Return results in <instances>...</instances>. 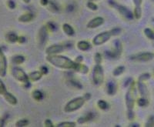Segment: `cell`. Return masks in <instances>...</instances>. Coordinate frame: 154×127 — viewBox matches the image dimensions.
<instances>
[{
  "label": "cell",
  "mask_w": 154,
  "mask_h": 127,
  "mask_svg": "<svg viewBox=\"0 0 154 127\" xmlns=\"http://www.w3.org/2000/svg\"><path fill=\"white\" fill-rule=\"evenodd\" d=\"M46 61L53 65L56 68L62 69V70H74L76 69L78 63L75 61H72V59L64 56L60 55H47L46 56Z\"/></svg>",
  "instance_id": "obj_1"
},
{
  "label": "cell",
  "mask_w": 154,
  "mask_h": 127,
  "mask_svg": "<svg viewBox=\"0 0 154 127\" xmlns=\"http://www.w3.org/2000/svg\"><path fill=\"white\" fill-rule=\"evenodd\" d=\"M136 99H137L136 82L132 81L130 85H129V89L126 94V106L127 107V112H133Z\"/></svg>",
  "instance_id": "obj_2"
},
{
  "label": "cell",
  "mask_w": 154,
  "mask_h": 127,
  "mask_svg": "<svg viewBox=\"0 0 154 127\" xmlns=\"http://www.w3.org/2000/svg\"><path fill=\"white\" fill-rule=\"evenodd\" d=\"M85 102H86V100L83 97H76L75 99H72V100H70L66 104L65 107H64V112L69 113L77 111L83 106V105L85 104Z\"/></svg>",
  "instance_id": "obj_3"
},
{
  "label": "cell",
  "mask_w": 154,
  "mask_h": 127,
  "mask_svg": "<svg viewBox=\"0 0 154 127\" xmlns=\"http://www.w3.org/2000/svg\"><path fill=\"white\" fill-rule=\"evenodd\" d=\"M92 79L95 85H100L104 81V71L100 64H96L93 67Z\"/></svg>",
  "instance_id": "obj_4"
},
{
  "label": "cell",
  "mask_w": 154,
  "mask_h": 127,
  "mask_svg": "<svg viewBox=\"0 0 154 127\" xmlns=\"http://www.w3.org/2000/svg\"><path fill=\"white\" fill-rule=\"evenodd\" d=\"M109 3L110 4L112 7L115 8L119 12V14L122 16H123L125 19H128V20H133V18H134V14L127 7H126L124 5H119V4H117L114 1H112V0H109Z\"/></svg>",
  "instance_id": "obj_5"
},
{
  "label": "cell",
  "mask_w": 154,
  "mask_h": 127,
  "mask_svg": "<svg viewBox=\"0 0 154 127\" xmlns=\"http://www.w3.org/2000/svg\"><path fill=\"white\" fill-rule=\"evenodd\" d=\"M12 75L14 77L15 79L17 80L18 82H22L23 85L30 82L29 79V75H27L21 68L13 67L12 69Z\"/></svg>",
  "instance_id": "obj_6"
},
{
  "label": "cell",
  "mask_w": 154,
  "mask_h": 127,
  "mask_svg": "<svg viewBox=\"0 0 154 127\" xmlns=\"http://www.w3.org/2000/svg\"><path fill=\"white\" fill-rule=\"evenodd\" d=\"M112 36V34H111L110 31L103 32V33H100L98 35H96V36L93 38V44L94 45H96V46L101 45H103V44L106 43V42H108Z\"/></svg>",
  "instance_id": "obj_7"
},
{
  "label": "cell",
  "mask_w": 154,
  "mask_h": 127,
  "mask_svg": "<svg viewBox=\"0 0 154 127\" xmlns=\"http://www.w3.org/2000/svg\"><path fill=\"white\" fill-rule=\"evenodd\" d=\"M48 31L46 26H42L40 28V29L38 30V45H40L41 47H43L44 45H46V42H47L48 40Z\"/></svg>",
  "instance_id": "obj_8"
},
{
  "label": "cell",
  "mask_w": 154,
  "mask_h": 127,
  "mask_svg": "<svg viewBox=\"0 0 154 127\" xmlns=\"http://www.w3.org/2000/svg\"><path fill=\"white\" fill-rule=\"evenodd\" d=\"M7 59L5 57L2 48L0 47V77H5L7 73Z\"/></svg>",
  "instance_id": "obj_9"
},
{
  "label": "cell",
  "mask_w": 154,
  "mask_h": 127,
  "mask_svg": "<svg viewBox=\"0 0 154 127\" xmlns=\"http://www.w3.org/2000/svg\"><path fill=\"white\" fill-rule=\"evenodd\" d=\"M153 57L154 55L151 52H141V53L131 56L130 59L137 62H149L152 60Z\"/></svg>",
  "instance_id": "obj_10"
},
{
  "label": "cell",
  "mask_w": 154,
  "mask_h": 127,
  "mask_svg": "<svg viewBox=\"0 0 154 127\" xmlns=\"http://www.w3.org/2000/svg\"><path fill=\"white\" fill-rule=\"evenodd\" d=\"M65 49V45H60V44H54L46 49V53L47 55H56L61 53Z\"/></svg>",
  "instance_id": "obj_11"
},
{
  "label": "cell",
  "mask_w": 154,
  "mask_h": 127,
  "mask_svg": "<svg viewBox=\"0 0 154 127\" xmlns=\"http://www.w3.org/2000/svg\"><path fill=\"white\" fill-rule=\"evenodd\" d=\"M105 20L103 17H100V16H98V17H96L94 19H91L89 23L86 25V27L88 29H96L98 28L99 26H102Z\"/></svg>",
  "instance_id": "obj_12"
},
{
  "label": "cell",
  "mask_w": 154,
  "mask_h": 127,
  "mask_svg": "<svg viewBox=\"0 0 154 127\" xmlns=\"http://www.w3.org/2000/svg\"><path fill=\"white\" fill-rule=\"evenodd\" d=\"M35 19V15L32 12H26L21 15L18 18V21L22 23H28L32 22Z\"/></svg>",
  "instance_id": "obj_13"
},
{
  "label": "cell",
  "mask_w": 154,
  "mask_h": 127,
  "mask_svg": "<svg viewBox=\"0 0 154 127\" xmlns=\"http://www.w3.org/2000/svg\"><path fill=\"white\" fill-rule=\"evenodd\" d=\"M96 117V114L94 113H87L84 116L79 117L77 119V122L79 124H84L88 122H90Z\"/></svg>",
  "instance_id": "obj_14"
},
{
  "label": "cell",
  "mask_w": 154,
  "mask_h": 127,
  "mask_svg": "<svg viewBox=\"0 0 154 127\" xmlns=\"http://www.w3.org/2000/svg\"><path fill=\"white\" fill-rule=\"evenodd\" d=\"M137 87H138V90L140 92V95L142 97L147 98L148 97V95H149V92H148V89H147L146 85L144 83V82L142 81H139L137 82Z\"/></svg>",
  "instance_id": "obj_15"
},
{
  "label": "cell",
  "mask_w": 154,
  "mask_h": 127,
  "mask_svg": "<svg viewBox=\"0 0 154 127\" xmlns=\"http://www.w3.org/2000/svg\"><path fill=\"white\" fill-rule=\"evenodd\" d=\"M106 92L109 96H114L117 91V86L114 81H109L106 84Z\"/></svg>",
  "instance_id": "obj_16"
},
{
  "label": "cell",
  "mask_w": 154,
  "mask_h": 127,
  "mask_svg": "<svg viewBox=\"0 0 154 127\" xmlns=\"http://www.w3.org/2000/svg\"><path fill=\"white\" fill-rule=\"evenodd\" d=\"M2 96H3L4 99H5V101L7 102L9 104L12 105V106H16V105L17 104L18 100L17 99H16V96H15L14 95H12V93H10V92H8V91L5 92V94Z\"/></svg>",
  "instance_id": "obj_17"
},
{
  "label": "cell",
  "mask_w": 154,
  "mask_h": 127,
  "mask_svg": "<svg viewBox=\"0 0 154 127\" xmlns=\"http://www.w3.org/2000/svg\"><path fill=\"white\" fill-rule=\"evenodd\" d=\"M18 38L19 36H17V34L13 32H9L5 35V41L9 43H16L18 42Z\"/></svg>",
  "instance_id": "obj_18"
},
{
  "label": "cell",
  "mask_w": 154,
  "mask_h": 127,
  "mask_svg": "<svg viewBox=\"0 0 154 127\" xmlns=\"http://www.w3.org/2000/svg\"><path fill=\"white\" fill-rule=\"evenodd\" d=\"M42 76L43 75L40 71H34L29 74V79L30 82H37L42 79Z\"/></svg>",
  "instance_id": "obj_19"
},
{
  "label": "cell",
  "mask_w": 154,
  "mask_h": 127,
  "mask_svg": "<svg viewBox=\"0 0 154 127\" xmlns=\"http://www.w3.org/2000/svg\"><path fill=\"white\" fill-rule=\"evenodd\" d=\"M67 85L69 86V87L72 88V89H82V85L79 82L76 81V80L73 79H68V80L66 81Z\"/></svg>",
  "instance_id": "obj_20"
},
{
  "label": "cell",
  "mask_w": 154,
  "mask_h": 127,
  "mask_svg": "<svg viewBox=\"0 0 154 127\" xmlns=\"http://www.w3.org/2000/svg\"><path fill=\"white\" fill-rule=\"evenodd\" d=\"M63 30L66 35L68 36H73L75 35V30L72 28V26H70L68 23H64L63 25Z\"/></svg>",
  "instance_id": "obj_21"
},
{
  "label": "cell",
  "mask_w": 154,
  "mask_h": 127,
  "mask_svg": "<svg viewBox=\"0 0 154 127\" xmlns=\"http://www.w3.org/2000/svg\"><path fill=\"white\" fill-rule=\"evenodd\" d=\"M77 48L80 51H82V52H86V51H88L89 49H90L91 45H90L89 42H86V41H79L77 43Z\"/></svg>",
  "instance_id": "obj_22"
},
{
  "label": "cell",
  "mask_w": 154,
  "mask_h": 127,
  "mask_svg": "<svg viewBox=\"0 0 154 127\" xmlns=\"http://www.w3.org/2000/svg\"><path fill=\"white\" fill-rule=\"evenodd\" d=\"M75 72L81 73V74H87L88 72H89V67L86 66V65L82 64V63H78Z\"/></svg>",
  "instance_id": "obj_23"
},
{
  "label": "cell",
  "mask_w": 154,
  "mask_h": 127,
  "mask_svg": "<svg viewBox=\"0 0 154 127\" xmlns=\"http://www.w3.org/2000/svg\"><path fill=\"white\" fill-rule=\"evenodd\" d=\"M32 97L35 99V101H41L44 98V95L40 90H34L32 92Z\"/></svg>",
  "instance_id": "obj_24"
},
{
  "label": "cell",
  "mask_w": 154,
  "mask_h": 127,
  "mask_svg": "<svg viewBox=\"0 0 154 127\" xmlns=\"http://www.w3.org/2000/svg\"><path fill=\"white\" fill-rule=\"evenodd\" d=\"M26 59L23 56L21 55H18V56H13L12 58V63L15 65H21L25 62Z\"/></svg>",
  "instance_id": "obj_25"
},
{
  "label": "cell",
  "mask_w": 154,
  "mask_h": 127,
  "mask_svg": "<svg viewBox=\"0 0 154 127\" xmlns=\"http://www.w3.org/2000/svg\"><path fill=\"white\" fill-rule=\"evenodd\" d=\"M47 8H48V10L53 12V13H56V12H60L59 6H58L54 2H52V1H49V4L47 5Z\"/></svg>",
  "instance_id": "obj_26"
},
{
  "label": "cell",
  "mask_w": 154,
  "mask_h": 127,
  "mask_svg": "<svg viewBox=\"0 0 154 127\" xmlns=\"http://www.w3.org/2000/svg\"><path fill=\"white\" fill-rule=\"evenodd\" d=\"M97 106L99 107V109H100L101 110H103V111H106L109 109V106L108 103L106 102L103 99H100L97 102Z\"/></svg>",
  "instance_id": "obj_27"
},
{
  "label": "cell",
  "mask_w": 154,
  "mask_h": 127,
  "mask_svg": "<svg viewBox=\"0 0 154 127\" xmlns=\"http://www.w3.org/2000/svg\"><path fill=\"white\" fill-rule=\"evenodd\" d=\"M137 105L140 107H146L148 105H149V101H148V99L147 98L145 97H141L140 99H138L137 100Z\"/></svg>",
  "instance_id": "obj_28"
},
{
  "label": "cell",
  "mask_w": 154,
  "mask_h": 127,
  "mask_svg": "<svg viewBox=\"0 0 154 127\" xmlns=\"http://www.w3.org/2000/svg\"><path fill=\"white\" fill-rule=\"evenodd\" d=\"M29 124V121L27 119H21L18 120L15 125L16 127H25L27 126Z\"/></svg>",
  "instance_id": "obj_29"
},
{
  "label": "cell",
  "mask_w": 154,
  "mask_h": 127,
  "mask_svg": "<svg viewBox=\"0 0 154 127\" xmlns=\"http://www.w3.org/2000/svg\"><path fill=\"white\" fill-rule=\"evenodd\" d=\"M125 70H126V68H125L124 66H118V67H116L113 70L112 74H113L114 76H119L122 75L124 73Z\"/></svg>",
  "instance_id": "obj_30"
},
{
  "label": "cell",
  "mask_w": 154,
  "mask_h": 127,
  "mask_svg": "<svg viewBox=\"0 0 154 127\" xmlns=\"http://www.w3.org/2000/svg\"><path fill=\"white\" fill-rule=\"evenodd\" d=\"M86 7L91 11L98 10V5H96L94 2H93V1H89V0H88V2H86Z\"/></svg>",
  "instance_id": "obj_31"
},
{
  "label": "cell",
  "mask_w": 154,
  "mask_h": 127,
  "mask_svg": "<svg viewBox=\"0 0 154 127\" xmlns=\"http://www.w3.org/2000/svg\"><path fill=\"white\" fill-rule=\"evenodd\" d=\"M144 34L148 39L151 40H154V32L151 29L146 28L144 29Z\"/></svg>",
  "instance_id": "obj_32"
},
{
  "label": "cell",
  "mask_w": 154,
  "mask_h": 127,
  "mask_svg": "<svg viewBox=\"0 0 154 127\" xmlns=\"http://www.w3.org/2000/svg\"><path fill=\"white\" fill-rule=\"evenodd\" d=\"M58 127H75L76 123L75 122H62L57 125Z\"/></svg>",
  "instance_id": "obj_33"
},
{
  "label": "cell",
  "mask_w": 154,
  "mask_h": 127,
  "mask_svg": "<svg viewBox=\"0 0 154 127\" xmlns=\"http://www.w3.org/2000/svg\"><path fill=\"white\" fill-rule=\"evenodd\" d=\"M46 26L49 31L53 32V33L56 31V29H57V26H56L53 22H48V23H46Z\"/></svg>",
  "instance_id": "obj_34"
},
{
  "label": "cell",
  "mask_w": 154,
  "mask_h": 127,
  "mask_svg": "<svg viewBox=\"0 0 154 127\" xmlns=\"http://www.w3.org/2000/svg\"><path fill=\"white\" fill-rule=\"evenodd\" d=\"M133 14H134V17L137 19H140V18L142 17L143 11H142V7L141 8H135L134 12H133Z\"/></svg>",
  "instance_id": "obj_35"
},
{
  "label": "cell",
  "mask_w": 154,
  "mask_h": 127,
  "mask_svg": "<svg viewBox=\"0 0 154 127\" xmlns=\"http://www.w3.org/2000/svg\"><path fill=\"white\" fill-rule=\"evenodd\" d=\"M6 92H7L6 86H5L4 82L2 81V79H0V95H1V96H3Z\"/></svg>",
  "instance_id": "obj_36"
},
{
  "label": "cell",
  "mask_w": 154,
  "mask_h": 127,
  "mask_svg": "<svg viewBox=\"0 0 154 127\" xmlns=\"http://www.w3.org/2000/svg\"><path fill=\"white\" fill-rule=\"evenodd\" d=\"M149 79H150V74H149V73H143V74L140 76L138 80L139 81H142V82H145V81Z\"/></svg>",
  "instance_id": "obj_37"
},
{
  "label": "cell",
  "mask_w": 154,
  "mask_h": 127,
  "mask_svg": "<svg viewBox=\"0 0 154 127\" xmlns=\"http://www.w3.org/2000/svg\"><path fill=\"white\" fill-rule=\"evenodd\" d=\"M146 127H153L154 126V116H151L148 120H147V122H146L145 124Z\"/></svg>",
  "instance_id": "obj_38"
},
{
  "label": "cell",
  "mask_w": 154,
  "mask_h": 127,
  "mask_svg": "<svg viewBox=\"0 0 154 127\" xmlns=\"http://www.w3.org/2000/svg\"><path fill=\"white\" fill-rule=\"evenodd\" d=\"M102 60H103V59H102L101 54L99 52H96L94 56V61L96 64H101Z\"/></svg>",
  "instance_id": "obj_39"
},
{
  "label": "cell",
  "mask_w": 154,
  "mask_h": 127,
  "mask_svg": "<svg viewBox=\"0 0 154 127\" xmlns=\"http://www.w3.org/2000/svg\"><path fill=\"white\" fill-rule=\"evenodd\" d=\"M121 32H122V30H121V29L119 28V27H115V28H113L112 29L110 30V33L111 34H112V36H116L119 35L121 33Z\"/></svg>",
  "instance_id": "obj_40"
},
{
  "label": "cell",
  "mask_w": 154,
  "mask_h": 127,
  "mask_svg": "<svg viewBox=\"0 0 154 127\" xmlns=\"http://www.w3.org/2000/svg\"><path fill=\"white\" fill-rule=\"evenodd\" d=\"M39 71L42 73V75H46V74H48V73H49V69L47 68V66H42L40 68H39Z\"/></svg>",
  "instance_id": "obj_41"
},
{
  "label": "cell",
  "mask_w": 154,
  "mask_h": 127,
  "mask_svg": "<svg viewBox=\"0 0 154 127\" xmlns=\"http://www.w3.org/2000/svg\"><path fill=\"white\" fill-rule=\"evenodd\" d=\"M133 3H134L135 8H141L143 3V0H133Z\"/></svg>",
  "instance_id": "obj_42"
},
{
  "label": "cell",
  "mask_w": 154,
  "mask_h": 127,
  "mask_svg": "<svg viewBox=\"0 0 154 127\" xmlns=\"http://www.w3.org/2000/svg\"><path fill=\"white\" fill-rule=\"evenodd\" d=\"M7 5L8 7L10 9H14L15 8H16V3H15L14 1H12V0H9V1H8Z\"/></svg>",
  "instance_id": "obj_43"
},
{
  "label": "cell",
  "mask_w": 154,
  "mask_h": 127,
  "mask_svg": "<svg viewBox=\"0 0 154 127\" xmlns=\"http://www.w3.org/2000/svg\"><path fill=\"white\" fill-rule=\"evenodd\" d=\"M44 125H45L46 127H54V125H53V122H52L50 119H49L45 120V122H44Z\"/></svg>",
  "instance_id": "obj_44"
},
{
  "label": "cell",
  "mask_w": 154,
  "mask_h": 127,
  "mask_svg": "<svg viewBox=\"0 0 154 127\" xmlns=\"http://www.w3.org/2000/svg\"><path fill=\"white\" fill-rule=\"evenodd\" d=\"M26 42V37L23 36H19L17 42H19V44H23Z\"/></svg>",
  "instance_id": "obj_45"
},
{
  "label": "cell",
  "mask_w": 154,
  "mask_h": 127,
  "mask_svg": "<svg viewBox=\"0 0 154 127\" xmlns=\"http://www.w3.org/2000/svg\"><path fill=\"white\" fill-rule=\"evenodd\" d=\"M76 63H82V62L83 61V56H78L76 58H75V60Z\"/></svg>",
  "instance_id": "obj_46"
},
{
  "label": "cell",
  "mask_w": 154,
  "mask_h": 127,
  "mask_svg": "<svg viewBox=\"0 0 154 127\" xmlns=\"http://www.w3.org/2000/svg\"><path fill=\"white\" fill-rule=\"evenodd\" d=\"M82 97L84 98V99L86 101H88V100H89V99H91V94H90V93H86Z\"/></svg>",
  "instance_id": "obj_47"
},
{
  "label": "cell",
  "mask_w": 154,
  "mask_h": 127,
  "mask_svg": "<svg viewBox=\"0 0 154 127\" xmlns=\"http://www.w3.org/2000/svg\"><path fill=\"white\" fill-rule=\"evenodd\" d=\"M49 0H40V4L42 6H47V5L49 4Z\"/></svg>",
  "instance_id": "obj_48"
},
{
  "label": "cell",
  "mask_w": 154,
  "mask_h": 127,
  "mask_svg": "<svg viewBox=\"0 0 154 127\" xmlns=\"http://www.w3.org/2000/svg\"><path fill=\"white\" fill-rule=\"evenodd\" d=\"M5 123H4L3 119H0V126H4Z\"/></svg>",
  "instance_id": "obj_49"
},
{
  "label": "cell",
  "mask_w": 154,
  "mask_h": 127,
  "mask_svg": "<svg viewBox=\"0 0 154 127\" xmlns=\"http://www.w3.org/2000/svg\"><path fill=\"white\" fill-rule=\"evenodd\" d=\"M22 1L26 4H29L30 2H31V0H22Z\"/></svg>",
  "instance_id": "obj_50"
},
{
  "label": "cell",
  "mask_w": 154,
  "mask_h": 127,
  "mask_svg": "<svg viewBox=\"0 0 154 127\" xmlns=\"http://www.w3.org/2000/svg\"><path fill=\"white\" fill-rule=\"evenodd\" d=\"M130 126H135V127L137 126V127H138V126H140V125H139V124H131Z\"/></svg>",
  "instance_id": "obj_51"
},
{
  "label": "cell",
  "mask_w": 154,
  "mask_h": 127,
  "mask_svg": "<svg viewBox=\"0 0 154 127\" xmlns=\"http://www.w3.org/2000/svg\"><path fill=\"white\" fill-rule=\"evenodd\" d=\"M89 1H93V2H95V1H97V0H89Z\"/></svg>",
  "instance_id": "obj_52"
},
{
  "label": "cell",
  "mask_w": 154,
  "mask_h": 127,
  "mask_svg": "<svg viewBox=\"0 0 154 127\" xmlns=\"http://www.w3.org/2000/svg\"><path fill=\"white\" fill-rule=\"evenodd\" d=\"M152 1H153V2H154V0H152Z\"/></svg>",
  "instance_id": "obj_53"
}]
</instances>
